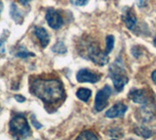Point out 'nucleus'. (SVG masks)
I'll return each instance as SVG.
<instances>
[{"instance_id": "f257e3e1", "label": "nucleus", "mask_w": 156, "mask_h": 140, "mask_svg": "<svg viewBox=\"0 0 156 140\" xmlns=\"http://www.w3.org/2000/svg\"><path fill=\"white\" fill-rule=\"evenodd\" d=\"M31 92L45 103H56L65 97L62 84L58 79H35Z\"/></svg>"}, {"instance_id": "f03ea898", "label": "nucleus", "mask_w": 156, "mask_h": 140, "mask_svg": "<svg viewBox=\"0 0 156 140\" xmlns=\"http://www.w3.org/2000/svg\"><path fill=\"white\" fill-rule=\"evenodd\" d=\"M10 131L18 140L27 138L30 135V128L27 123V119L23 116H17L14 117L10 122Z\"/></svg>"}, {"instance_id": "7ed1b4c3", "label": "nucleus", "mask_w": 156, "mask_h": 140, "mask_svg": "<svg viewBox=\"0 0 156 140\" xmlns=\"http://www.w3.org/2000/svg\"><path fill=\"white\" fill-rule=\"evenodd\" d=\"M119 61L120 59H117V61L110 67L109 70L112 83H113L114 87L118 92L124 88L125 84L128 83V78L125 76L123 70H122V63Z\"/></svg>"}, {"instance_id": "20e7f679", "label": "nucleus", "mask_w": 156, "mask_h": 140, "mask_svg": "<svg viewBox=\"0 0 156 140\" xmlns=\"http://www.w3.org/2000/svg\"><path fill=\"white\" fill-rule=\"evenodd\" d=\"M87 53H88L89 59L92 60L97 65L104 66V65L107 64L109 61L108 56H107L108 54H106L105 52H102L100 49V46L95 42H92V43H89V44H88Z\"/></svg>"}, {"instance_id": "39448f33", "label": "nucleus", "mask_w": 156, "mask_h": 140, "mask_svg": "<svg viewBox=\"0 0 156 140\" xmlns=\"http://www.w3.org/2000/svg\"><path fill=\"white\" fill-rule=\"evenodd\" d=\"M111 95V88L110 86L105 85L104 88L98 91L95 99V109L98 112L104 110L107 105V100Z\"/></svg>"}, {"instance_id": "423d86ee", "label": "nucleus", "mask_w": 156, "mask_h": 140, "mask_svg": "<svg viewBox=\"0 0 156 140\" xmlns=\"http://www.w3.org/2000/svg\"><path fill=\"white\" fill-rule=\"evenodd\" d=\"M76 79L79 83H95L97 81H99L101 79V76L99 74H96L94 72L90 70L83 69L80 70L76 75Z\"/></svg>"}, {"instance_id": "0eeeda50", "label": "nucleus", "mask_w": 156, "mask_h": 140, "mask_svg": "<svg viewBox=\"0 0 156 140\" xmlns=\"http://www.w3.org/2000/svg\"><path fill=\"white\" fill-rule=\"evenodd\" d=\"M46 20L48 25L54 30H58L62 26V18L56 10L49 9L46 13Z\"/></svg>"}, {"instance_id": "6e6552de", "label": "nucleus", "mask_w": 156, "mask_h": 140, "mask_svg": "<svg viewBox=\"0 0 156 140\" xmlns=\"http://www.w3.org/2000/svg\"><path fill=\"white\" fill-rule=\"evenodd\" d=\"M128 107L123 104V103H116L114 106L106 111L105 113V117L109 118V119H114V118H118V117H123L124 114L126 113Z\"/></svg>"}, {"instance_id": "1a4fd4ad", "label": "nucleus", "mask_w": 156, "mask_h": 140, "mask_svg": "<svg viewBox=\"0 0 156 140\" xmlns=\"http://www.w3.org/2000/svg\"><path fill=\"white\" fill-rule=\"evenodd\" d=\"M129 98L135 103L146 104L147 103V95L144 89H132L129 92Z\"/></svg>"}, {"instance_id": "9d476101", "label": "nucleus", "mask_w": 156, "mask_h": 140, "mask_svg": "<svg viewBox=\"0 0 156 140\" xmlns=\"http://www.w3.org/2000/svg\"><path fill=\"white\" fill-rule=\"evenodd\" d=\"M34 33H35V35L37 36L39 41H40L42 47L45 48L49 44V41H50V37H49L47 31L43 28L36 27L34 28Z\"/></svg>"}, {"instance_id": "9b49d317", "label": "nucleus", "mask_w": 156, "mask_h": 140, "mask_svg": "<svg viewBox=\"0 0 156 140\" xmlns=\"http://www.w3.org/2000/svg\"><path fill=\"white\" fill-rule=\"evenodd\" d=\"M123 20L126 27L129 28V30H133L135 28V26L136 25V14L135 12L132 10V9H129L127 10L125 15L123 17Z\"/></svg>"}, {"instance_id": "f8f14e48", "label": "nucleus", "mask_w": 156, "mask_h": 140, "mask_svg": "<svg viewBox=\"0 0 156 140\" xmlns=\"http://www.w3.org/2000/svg\"><path fill=\"white\" fill-rule=\"evenodd\" d=\"M10 14H11V16L13 18V20L18 23V24H22L23 21V16L21 15V13L19 12L18 8L16 6V4L13 3L12 6H11V10H10Z\"/></svg>"}, {"instance_id": "ddd939ff", "label": "nucleus", "mask_w": 156, "mask_h": 140, "mask_svg": "<svg viewBox=\"0 0 156 140\" xmlns=\"http://www.w3.org/2000/svg\"><path fill=\"white\" fill-rule=\"evenodd\" d=\"M91 94H92V91L87 88H80V89H78L76 92L77 97L80 100L84 101V102H87V101L90 99Z\"/></svg>"}, {"instance_id": "4468645a", "label": "nucleus", "mask_w": 156, "mask_h": 140, "mask_svg": "<svg viewBox=\"0 0 156 140\" xmlns=\"http://www.w3.org/2000/svg\"><path fill=\"white\" fill-rule=\"evenodd\" d=\"M76 140H99V139L95 135V133H93L90 130H87V131H83L82 133L78 135Z\"/></svg>"}, {"instance_id": "2eb2a0df", "label": "nucleus", "mask_w": 156, "mask_h": 140, "mask_svg": "<svg viewBox=\"0 0 156 140\" xmlns=\"http://www.w3.org/2000/svg\"><path fill=\"white\" fill-rule=\"evenodd\" d=\"M105 42H106V47H105V53L106 54H109V53L113 49L114 46V37L113 35H107L105 38Z\"/></svg>"}, {"instance_id": "dca6fc26", "label": "nucleus", "mask_w": 156, "mask_h": 140, "mask_svg": "<svg viewBox=\"0 0 156 140\" xmlns=\"http://www.w3.org/2000/svg\"><path fill=\"white\" fill-rule=\"evenodd\" d=\"M52 50L55 53H58V54H65L66 52V47L62 41H60V42H57L56 44L53 46Z\"/></svg>"}, {"instance_id": "f3484780", "label": "nucleus", "mask_w": 156, "mask_h": 140, "mask_svg": "<svg viewBox=\"0 0 156 140\" xmlns=\"http://www.w3.org/2000/svg\"><path fill=\"white\" fill-rule=\"evenodd\" d=\"M136 134H139V135H140V136L145 137V138L150 137L151 135H152V133H151L150 130L147 129L146 127H138V129H136Z\"/></svg>"}, {"instance_id": "a211bd4d", "label": "nucleus", "mask_w": 156, "mask_h": 140, "mask_svg": "<svg viewBox=\"0 0 156 140\" xmlns=\"http://www.w3.org/2000/svg\"><path fill=\"white\" fill-rule=\"evenodd\" d=\"M17 56L18 57H22V58H27V57H32L34 56L33 53L28 52L27 50H26L24 48H22L21 50L17 52Z\"/></svg>"}, {"instance_id": "6ab92c4d", "label": "nucleus", "mask_w": 156, "mask_h": 140, "mask_svg": "<svg viewBox=\"0 0 156 140\" xmlns=\"http://www.w3.org/2000/svg\"><path fill=\"white\" fill-rule=\"evenodd\" d=\"M71 3L73 5H76V6H83V5H86L88 0H70Z\"/></svg>"}, {"instance_id": "aec40b11", "label": "nucleus", "mask_w": 156, "mask_h": 140, "mask_svg": "<svg viewBox=\"0 0 156 140\" xmlns=\"http://www.w3.org/2000/svg\"><path fill=\"white\" fill-rule=\"evenodd\" d=\"M31 122H32V123H33V125L34 127H35L37 129H39V128H41L42 127V125L39 123L37 120H36V119H35V117H34V116H32L31 117Z\"/></svg>"}, {"instance_id": "412c9836", "label": "nucleus", "mask_w": 156, "mask_h": 140, "mask_svg": "<svg viewBox=\"0 0 156 140\" xmlns=\"http://www.w3.org/2000/svg\"><path fill=\"white\" fill-rule=\"evenodd\" d=\"M15 99H16L20 103H23V102L26 101V98H24L23 96H22V95H16V96H15Z\"/></svg>"}, {"instance_id": "4be33fe9", "label": "nucleus", "mask_w": 156, "mask_h": 140, "mask_svg": "<svg viewBox=\"0 0 156 140\" xmlns=\"http://www.w3.org/2000/svg\"><path fill=\"white\" fill-rule=\"evenodd\" d=\"M4 40L0 39V53H4L5 52V46H4Z\"/></svg>"}, {"instance_id": "5701e85b", "label": "nucleus", "mask_w": 156, "mask_h": 140, "mask_svg": "<svg viewBox=\"0 0 156 140\" xmlns=\"http://www.w3.org/2000/svg\"><path fill=\"white\" fill-rule=\"evenodd\" d=\"M145 2H146V0H136V3H138V5L140 7H143L145 5Z\"/></svg>"}, {"instance_id": "b1692460", "label": "nucleus", "mask_w": 156, "mask_h": 140, "mask_svg": "<svg viewBox=\"0 0 156 140\" xmlns=\"http://www.w3.org/2000/svg\"><path fill=\"white\" fill-rule=\"evenodd\" d=\"M19 1L21 4H23V5H27V4L30 1H32V0H19Z\"/></svg>"}, {"instance_id": "393cba45", "label": "nucleus", "mask_w": 156, "mask_h": 140, "mask_svg": "<svg viewBox=\"0 0 156 140\" xmlns=\"http://www.w3.org/2000/svg\"><path fill=\"white\" fill-rule=\"evenodd\" d=\"M151 78H152V80L154 81V83L156 84V71H154L152 74H151Z\"/></svg>"}, {"instance_id": "a878e982", "label": "nucleus", "mask_w": 156, "mask_h": 140, "mask_svg": "<svg viewBox=\"0 0 156 140\" xmlns=\"http://www.w3.org/2000/svg\"><path fill=\"white\" fill-rule=\"evenodd\" d=\"M2 9H3V3H2L1 0H0V14H1V12H2Z\"/></svg>"}, {"instance_id": "bb28decb", "label": "nucleus", "mask_w": 156, "mask_h": 140, "mask_svg": "<svg viewBox=\"0 0 156 140\" xmlns=\"http://www.w3.org/2000/svg\"><path fill=\"white\" fill-rule=\"evenodd\" d=\"M153 44H154V45H155V47H156V38L154 39V41H153Z\"/></svg>"}, {"instance_id": "cd10ccee", "label": "nucleus", "mask_w": 156, "mask_h": 140, "mask_svg": "<svg viewBox=\"0 0 156 140\" xmlns=\"http://www.w3.org/2000/svg\"><path fill=\"white\" fill-rule=\"evenodd\" d=\"M112 140H115V139H112Z\"/></svg>"}, {"instance_id": "c85d7f7f", "label": "nucleus", "mask_w": 156, "mask_h": 140, "mask_svg": "<svg viewBox=\"0 0 156 140\" xmlns=\"http://www.w3.org/2000/svg\"><path fill=\"white\" fill-rule=\"evenodd\" d=\"M0 110H1V109H0Z\"/></svg>"}]
</instances>
